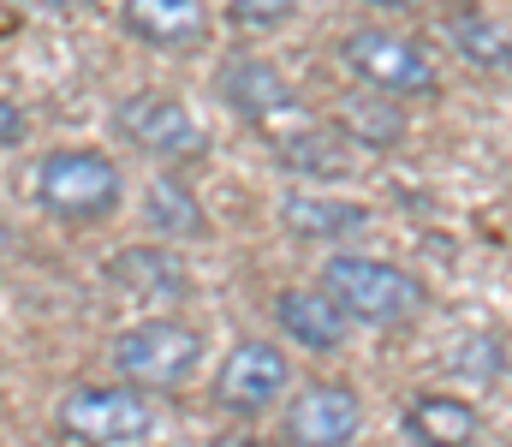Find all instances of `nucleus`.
<instances>
[{"label": "nucleus", "mask_w": 512, "mask_h": 447, "mask_svg": "<svg viewBox=\"0 0 512 447\" xmlns=\"http://www.w3.org/2000/svg\"><path fill=\"white\" fill-rule=\"evenodd\" d=\"M108 281L126 287L131 298H143V304H179V298L191 293V269L179 263V251H155V245L120 251L108 263Z\"/></svg>", "instance_id": "nucleus-13"}, {"label": "nucleus", "mask_w": 512, "mask_h": 447, "mask_svg": "<svg viewBox=\"0 0 512 447\" xmlns=\"http://www.w3.org/2000/svg\"><path fill=\"white\" fill-rule=\"evenodd\" d=\"M340 60L358 84H376L387 96H435L441 90L435 60L411 36H393V30H352L340 42Z\"/></svg>", "instance_id": "nucleus-5"}, {"label": "nucleus", "mask_w": 512, "mask_h": 447, "mask_svg": "<svg viewBox=\"0 0 512 447\" xmlns=\"http://www.w3.org/2000/svg\"><path fill=\"white\" fill-rule=\"evenodd\" d=\"M18 138H24V108L0 96V144H18Z\"/></svg>", "instance_id": "nucleus-20"}, {"label": "nucleus", "mask_w": 512, "mask_h": 447, "mask_svg": "<svg viewBox=\"0 0 512 447\" xmlns=\"http://www.w3.org/2000/svg\"><path fill=\"white\" fill-rule=\"evenodd\" d=\"M322 293L334 298L352 322H370V328H393V322H411L423 310V287L376 257H358V251H340L322 263Z\"/></svg>", "instance_id": "nucleus-2"}, {"label": "nucleus", "mask_w": 512, "mask_h": 447, "mask_svg": "<svg viewBox=\"0 0 512 447\" xmlns=\"http://www.w3.org/2000/svg\"><path fill=\"white\" fill-rule=\"evenodd\" d=\"M370 6H411V0H370Z\"/></svg>", "instance_id": "nucleus-22"}, {"label": "nucleus", "mask_w": 512, "mask_h": 447, "mask_svg": "<svg viewBox=\"0 0 512 447\" xmlns=\"http://www.w3.org/2000/svg\"><path fill=\"white\" fill-rule=\"evenodd\" d=\"M274 322H280L298 346H310V352H340V346H346V328H352V316H346L334 298L304 293V287L274 293Z\"/></svg>", "instance_id": "nucleus-12"}, {"label": "nucleus", "mask_w": 512, "mask_h": 447, "mask_svg": "<svg viewBox=\"0 0 512 447\" xmlns=\"http://www.w3.org/2000/svg\"><path fill=\"white\" fill-rule=\"evenodd\" d=\"M197 364H203V340H197V328H185L173 316H155V322L114 334V370L131 388H179Z\"/></svg>", "instance_id": "nucleus-3"}, {"label": "nucleus", "mask_w": 512, "mask_h": 447, "mask_svg": "<svg viewBox=\"0 0 512 447\" xmlns=\"http://www.w3.org/2000/svg\"><path fill=\"white\" fill-rule=\"evenodd\" d=\"M143 221H149L155 233H167V239H197V233H203L197 197H191L179 179H167V173L143 185Z\"/></svg>", "instance_id": "nucleus-18"}, {"label": "nucleus", "mask_w": 512, "mask_h": 447, "mask_svg": "<svg viewBox=\"0 0 512 447\" xmlns=\"http://www.w3.org/2000/svg\"><path fill=\"white\" fill-rule=\"evenodd\" d=\"M114 132H120L131 149L155 155V161H197V155L209 149L203 120H197L179 96H167V90H137V96H126V102L114 108Z\"/></svg>", "instance_id": "nucleus-4"}, {"label": "nucleus", "mask_w": 512, "mask_h": 447, "mask_svg": "<svg viewBox=\"0 0 512 447\" xmlns=\"http://www.w3.org/2000/svg\"><path fill=\"white\" fill-rule=\"evenodd\" d=\"M334 126H340L358 149H387V144L405 138V114L387 102V90H376V84L346 90V96L334 102Z\"/></svg>", "instance_id": "nucleus-14"}, {"label": "nucleus", "mask_w": 512, "mask_h": 447, "mask_svg": "<svg viewBox=\"0 0 512 447\" xmlns=\"http://www.w3.org/2000/svg\"><path fill=\"white\" fill-rule=\"evenodd\" d=\"M131 36H143L149 48H197L209 36V6L203 0H120Z\"/></svg>", "instance_id": "nucleus-11"}, {"label": "nucleus", "mask_w": 512, "mask_h": 447, "mask_svg": "<svg viewBox=\"0 0 512 447\" xmlns=\"http://www.w3.org/2000/svg\"><path fill=\"white\" fill-rule=\"evenodd\" d=\"M268 132V144L280 155V167L286 173H298V179H346L358 161H352V138H340V132H328V126H316L310 114H280V120H268L262 126Z\"/></svg>", "instance_id": "nucleus-8"}, {"label": "nucleus", "mask_w": 512, "mask_h": 447, "mask_svg": "<svg viewBox=\"0 0 512 447\" xmlns=\"http://www.w3.org/2000/svg\"><path fill=\"white\" fill-rule=\"evenodd\" d=\"M441 36L477 72H512V36H507V24H495L489 12H447L441 18Z\"/></svg>", "instance_id": "nucleus-16"}, {"label": "nucleus", "mask_w": 512, "mask_h": 447, "mask_svg": "<svg viewBox=\"0 0 512 447\" xmlns=\"http://www.w3.org/2000/svg\"><path fill=\"white\" fill-rule=\"evenodd\" d=\"M60 430L72 442L126 447V442H149L155 412L143 406V394H131V382H120V388H72L60 400Z\"/></svg>", "instance_id": "nucleus-6"}, {"label": "nucleus", "mask_w": 512, "mask_h": 447, "mask_svg": "<svg viewBox=\"0 0 512 447\" xmlns=\"http://www.w3.org/2000/svg\"><path fill=\"white\" fill-rule=\"evenodd\" d=\"M215 90H221V102H227L239 120H251V126H268V120H280V114H292V108H298V96H292L286 72H280L274 60H256V54L227 60V66H221V78H215Z\"/></svg>", "instance_id": "nucleus-9"}, {"label": "nucleus", "mask_w": 512, "mask_h": 447, "mask_svg": "<svg viewBox=\"0 0 512 447\" xmlns=\"http://www.w3.org/2000/svg\"><path fill=\"white\" fill-rule=\"evenodd\" d=\"M6 245H12V233H6V221H0V251H6Z\"/></svg>", "instance_id": "nucleus-21"}, {"label": "nucleus", "mask_w": 512, "mask_h": 447, "mask_svg": "<svg viewBox=\"0 0 512 447\" xmlns=\"http://www.w3.org/2000/svg\"><path fill=\"white\" fill-rule=\"evenodd\" d=\"M280 221L298 239H352L370 227V209L340 203V197H316V191H292V197H280Z\"/></svg>", "instance_id": "nucleus-15"}, {"label": "nucleus", "mask_w": 512, "mask_h": 447, "mask_svg": "<svg viewBox=\"0 0 512 447\" xmlns=\"http://www.w3.org/2000/svg\"><path fill=\"white\" fill-rule=\"evenodd\" d=\"M120 197H126V179L102 149H48L36 167V209L66 227L108 221Z\"/></svg>", "instance_id": "nucleus-1"}, {"label": "nucleus", "mask_w": 512, "mask_h": 447, "mask_svg": "<svg viewBox=\"0 0 512 447\" xmlns=\"http://www.w3.org/2000/svg\"><path fill=\"white\" fill-rule=\"evenodd\" d=\"M286 382H292L286 352L268 346V340H245V346L227 352V364H221V376H215V400H221L227 412H239V418H256V412H268V406L286 394Z\"/></svg>", "instance_id": "nucleus-7"}, {"label": "nucleus", "mask_w": 512, "mask_h": 447, "mask_svg": "<svg viewBox=\"0 0 512 447\" xmlns=\"http://www.w3.org/2000/svg\"><path fill=\"white\" fill-rule=\"evenodd\" d=\"M298 12V0H227V18L245 24V30H274Z\"/></svg>", "instance_id": "nucleus-19"}, {"label": "nucleus", "mask_w": 512, "mask_h": 447, "mask_svg": "<svg viewBox=\"0 0 512 447\" xmlns=\"http://www.w3.org/2000/svg\"><path fill=\"white\" fill-rule=\"evenodd\" d=\"M405 430L417 442H471L483 430V418H477V406H465L453 394H423L405 406Z\"/></svg>", "instance_id": "nucleus-17"}, {"label": "nucleus", "mask_w": 512, "mask_h": 447, "mask_svg": "<svg viewBox=\"0 0 512 447\" xmlns=\"http://www.w3.org/2000/svg\"><path fill=\"white\" fill-rule=\"evenodd\" d=\"M358 430H364V406H358V394L340 388V382L304 388V394L292 400V412H286V436L304 442V447H340V442H352Z\"/></svg>", "instance_id": "nucleus-10"}]
</instances>
